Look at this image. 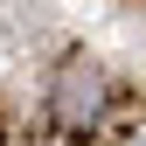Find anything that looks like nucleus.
<instances>
[{
  "label": "nucleus",
  "instance_id": "nucleus-1",
  "mask_svg": "<svg viewBox=\"0 0 146 146\" xmlns=\"http://www.w3.org/2000/svg\"><path fill=\"white\" fill-rule=\"evenodd\" d=\"M98 98H104V84H98V70H84V63H70V70H63V84H56V118H70V125H84L90 111H98Z\"/></svg>",
  "mask_w": 146,
  "mask_h": 146
}]
</instances>
